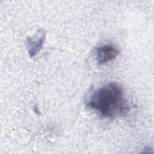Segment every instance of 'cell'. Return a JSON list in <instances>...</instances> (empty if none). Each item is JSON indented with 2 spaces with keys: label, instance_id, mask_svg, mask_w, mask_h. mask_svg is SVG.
<instances>
[{
  "label": "cell",
  "instance_id": "6da1fadb",
  "mask_svg": "<svg viewBox=\"0 0 154 154\" xmlns=\"http://www.w3.org/2000/svg\"><path fill=\"white\" fill-rule=\"evenodd\" d=\"M87 105L105 119L125 116L129 110L122 87L117 82H109L95 90Z\"/></svg>",
  "mask_w": 154,
  "mask_h": 154
},
{
  "label": "cell",
  "instance_id": "7a4b0ae2",
  "mask_svg": "<svg viewBox=\"0 0 154 154\" xmlns=\"http://www.w3.org/2000/svg\"><path fill=\"white\" fill-rule=\"evenodd\" d=\"M46 37L44 29H38L35 35L32 37H27L25 45L30 57L35 56L42 48Z\"/></svg>",
  "mask_w": 154,
  "mask_h": 154
},
{
  "label": "cell",
  "instance_id": "3957f363",
  "mask_svg": "<svg viewBox=\"0 0 154 154\" xmlns=\"http://www.w3.org/2000/svg\"><path fill=\"white\" fill-rule=\"evenodd\" d=\"M119 50L111 45H103L96 49V60L99 64H104L114 59L119 54Z\"/></svg>",
  "mask_w": 154,
  "mask_h": 154
}]
</instances>
